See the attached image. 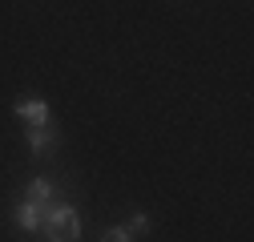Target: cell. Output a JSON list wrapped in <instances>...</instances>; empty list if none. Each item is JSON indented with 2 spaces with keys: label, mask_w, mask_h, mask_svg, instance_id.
I'll use <instances>...</instances> for the list:
<instances>
[{
  "label": "cell",
  "mask_w": 254,
  "mask_h": 242,
  "mask_svg": "<svg viewBox=\"0 0 254 242\" xmlns=\"http://www.w3.org/2000/svg\"><path fill=\"white\" fill-rule=\"evenodd\" d=\"M12 222H16V230H24V234H37V230H41V222H45V206L20 202V206L12 210Z\"/></svg>",
  "instance_id": "obj_3"
},
{
  "label": "cell",
  "mask_w": 254,
  "mask_h": 242,
  "mask_svg": "<svg viewBox=\"0 0 254 242\" xmlns=\"http://www.w3.org/2000/svg\"><path fill=\"white\" fill-rule=\"evenodd\" d=\"M61 133L53 121H45V125H28V149H33L37 158H49V149H57Z\"/></svg>",
  "instance_id": "obj_2"
},
{
  "label": "cell",
  "mask_w": 254,
  "mask_h": 242,
  "mask_svg": "<svg viewBox=\"0 0 254 242\" xmlns=\"http://www.w3.org/2000/svg\"><path fill=\"white\" fill-rule=\"evenodd\" d=\"M101 242H133V234L125 230V226H109V230L101 234Z\"/></svg>",
  "instance_id": "obj_6"
},
{
  "label": "cell",
  "mask_w": 254,
  "mask_h": 242,
  "mask_svg": "<svg viewBox=\"0 0 254 242\" xmlns=\"http://www.w3.org/2000/svg\"><path fill=\"white\" fill-rule=\"evenodd\" d=\"M125 230H129V234H145V230H149V218L137 210V214H129V226H125Z\"/></svg>",
  "instance_id": "obj_7"
},
{
  "label": "cell",
  "mask_w": 254,
  "mask_h": 242,
  "mask_svg": "<svg viewBox=\"0 0 254 242\" xmlns=\"http://www.w3.org/2000/svg\"><path fill=\"white\" fill-rule=\"evenodd\" d=\"M24 202H33V206H49V202H57V186L49 178H33L24 186Z\"/></svg>",
  "instance_id": "obj_5"
},
{
  "label": "cell",
  "mask_w": 254,
  "mask_h": 242,
  "mask_svg": "<svg viewBox=\"0 0 254 242\" xmlns=\"http://www.w3.org/2000/svg\"><path fill=\"white\" fill-rule=\"evenodd\" d=\"M41 234L49 242H81V218H77V210L69 202H49L45 206Z\"/></svg>",
  "instance_id": "obj_1"
},
{
  "label": "cell",
  "mask_w": 254,
  "mask_h": 242,
  "mask_svg": "<svg viewBox=\"0 0 254 242\" xmlns=\"http://www.w3.org/2000/svg\"><path fill=\"white\" fill-rule=\"evenodd\" d=\"M16 117H24L28 125H45V121H49V105L41 97H20L16 101Z\"/></svg>",
  "instance_id": "obj_4"
}]
</instances>
